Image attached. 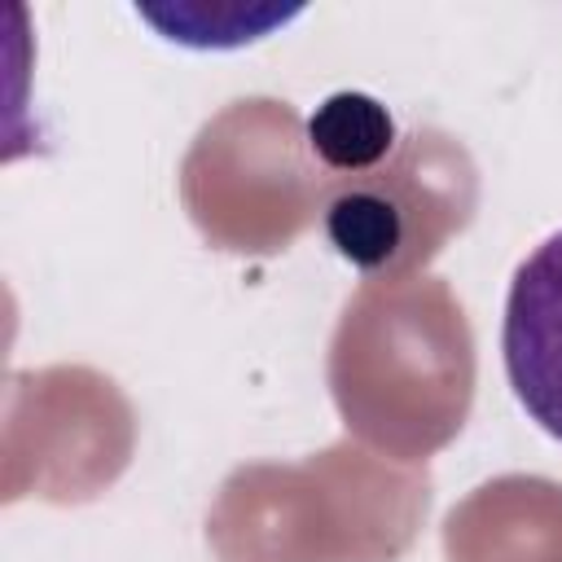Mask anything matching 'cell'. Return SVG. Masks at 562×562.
<instances>
[{
    "label": "cell",
    "mask_w": 562,
    "mask_h": 562,
    "mask_svg": "<svg viewBox=\"0 0 562 562\" xmlns=\"http://www.w3.org/2000/svg\"><path fill=\"white\" fill-rule=\"evenodd\" d=\"M501 351L518 404L562 439V233L518 263L505 299Z\"/></svg>",
    "instance_id": "obj_1"
},
{
    "label": "cell",
    "mask_w": 562,
    "mask_h": 562,
    "mask_svg": "<svg viewBox=\"0 0 562 562\" xmlns=\"http://www.w3.org/2000/svg\"><path fill=\"white\" fill-rule=\"evenodd\" d=\"M325 237L347 263L378 272L404 246V211L378 189H347L325 206Z\"/></svg>",
    "instance_id": "obj_3"
},
{
    "label": "cell",
    "mask_w": 562,
    "mask_h": 562,
    "mask_svg": "<svg viewBox=\"0 0 562 562\" xmlns=\"http://www.w3.org/2000/svg\"><path fill=\"white\" fill-rule=\"evenodd\" d=\"M395 145L391 110L369 92H334L307 114V149L334 171H369Z\"/></svg>",
    "instance_id": "obj_2"
}]
</instances>
